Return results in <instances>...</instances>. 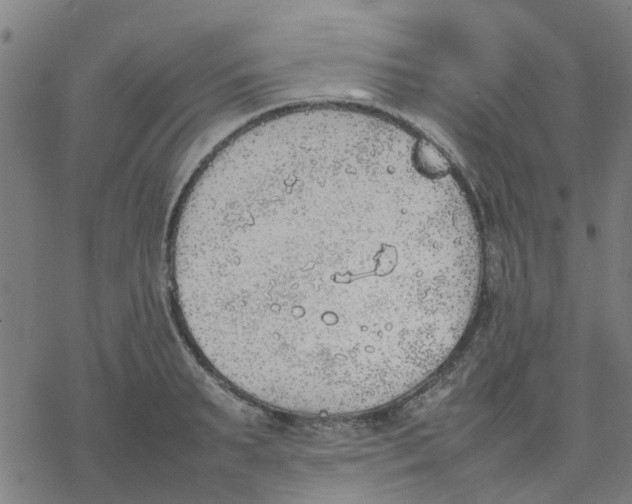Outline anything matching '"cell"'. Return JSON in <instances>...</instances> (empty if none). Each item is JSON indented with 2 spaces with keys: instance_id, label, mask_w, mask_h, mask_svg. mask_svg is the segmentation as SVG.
<instances>
[{
  "instance_id": "obj_1",
  "label": "cell",
  "mask_w": 632,
  "mask_h": 504,
  "mask_svg": "<svg viewBox=\"0 0 632 504\" xmlns=\"http://www.w3.org/2000/svg\"><path fill=\"white\" fill-rule=\"evenodd\" d=\"M171 265L189 337L244 395L370 411L416 388L473 315L477 225L451 167L396 119L293 108L243 127L177 212Z\"/></svg>"
}]
</instances>
